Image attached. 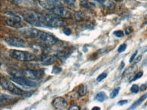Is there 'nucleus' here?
Returning <instances> with one entry per match:
<instances>
[{
  "label": "nucleus",
  "instance_id": "obj_16",
  "mask_svg": "<svg viewBox=\"0 0 147 110\" xmlns=\"http://www.w3.org/2000/svg\"><path fill=\"white\" fill-rule=\"evenodd\" d=\"M146 98H147V93H146V94H144V95H142V97H140V99H139L138 100L136 101L135 103H134L133 105H131V107H129L128 109H136V107H138V106L140 105V104L142 103V102L144 101L145 99H146Z\"/></svg>",
  "mask_w": 147,
  "mask_h": 110
},
{
  "label": "nucleus",
  "instance_id": "obj_9",
  "mask_svg": "<svg viewBox=\"0 0 147 110\" xmlns=\"http://www.w3.org/2000/svg\"><path fill=\"white\" fill-rule=\"evenodd\" d=\"M38 39H40L41 41L45 43H46L47 45H50L57 43L58 41V39H56L53 35L43 32V31H41Z\"/></svg>",
  "mask_w": 147,
  "mask_h": 110
},
{
  "label": "nucleus",
  "instance_id": "obj_41",
  "mask_svg": "<svg viewBox=\"0 0 147 110\" xmlns=\"http://www.w3.org/2000/svg\"><path fill=\"white\" fill-rule=\"evenodd\" d=\"M145 64H144V65H147V60L145 61Z\"/></svg>",
  "mask_w": 147,
  "mask_h": 110
},
{
  "label": "nucleus",
  "instance_id": "obj_39",
  "mask_svg": "<svg viewBox=\"0 0 147 110\" xmlns=\"http://www.w3.org/2000/svg\"><path fill=\"white\" fill-rule=\"evenodd\" d=\"M81 2H86V1H88V0H80Z\"/></svg>",
  "mask_w": 147,
  "mask_h": 110
},
{
  "label": "nucleus",
  "instance_id": "obj_29",
  "mask_svg": "<svg viewBox=\"0 0 147 110\" xmlns=\"http://www.w3.org/2000/svg\"><path fill=\"white\" fill-rule=\"evenodd\" d=\"M114 35H115L117 37H123L124 33L122 31H117L115 32H114Z\"/></svg>",
  "mask_w": 147,
  "mask_h": 110
},
{
  "label": "nucleus",
  "instance_id": "obj_8",
  "mask_svg": "<svg viewBox=\"0 0 147 110\" xmlns=\"http://www.w3.org/2000/svg\"><path fill=\"white\" fill-rule=\"evenodd\" d=\"M11 80L14 83H16L18 85L23 86V87H36L38 85V83L37 82L31 81V80H28L22 77H12Z\"/></svg>",
  "mask_w": 147,
  "mask_h": 110
},
{
  "label": "nucleus",
  "instance_id": "obj_33",
  "mask_svg": "<svg viewBox=\"0 0 147 110\" xmlns=\"http://www.w3.org/2000/svg\"><path fill=\"white\" fill-rule=\"evenodd\" d=\"M131 32H132V29H131V28H130V27H128L125 29L126 35H129Z\"/></svg>",
  "mask_w": 147,
  "mask_h": 110
},
{
  "label": "nucleus",
  "instance_id": "obj_4",
  "mask_svg": "<svg viewBox=\"0 0 147 110\" xmlns=\"http://www.w3.org/2000/svg\"><path fill=\"white\" fill-rule=\"evenodd\" d=\"M1 85L3 89H4L5 90H6L7 91H10V93H13V94L19 96L24 95L23 91H22V89L17 87L14 84H13L10 81H7V80L1 79Z\"/></svg>",
  "mask_w": 147,
  "mask_h": 110
},
{
  "label": "nucleus",
  "instance_id": "obj_36",
  "mask_svg": "<svg viewBox=\"0 0 147 110\" xmlns=\"http://www.w3.org/2000/svg\"><path fill=\"white\" fill-rule=\"evenodd\" d=\"M10 1L15 3H19L20 2V0H10Z\"/></svg>",
  "mask_w": 147,
  "mask_h": 110
},
{
  "label": "nucleus",
  "instance_id": "obj_19",
  "mask_svg": "<svg viewBox=\"0 0 147 110\" xmlns=\"http://www.w3.org/2000/svg\"><path fill=\"white\" fill-rule=\"evenodd\" d=\"M14 98L12 96L7 95H1V103H4V102H8L10 101L14 100Z\"/></svg>",
  "mask_w": 147,
  "mask_h": 110
},
{
  "label": "nucleus",
  "instance_id": "obj_31",
  "mask_svg": "<svg viewBox=\"0 0 147 110\" xmlns=\"http://www.w3.org/2000/svg\"><path fill=\"white\" fill-rule=\"evenodd\" d=\"M137 53H138V51H136L135 53H134L132 55H131V57H130V59H129V63H132L133 62L134 60V59H135L136 56V55H137Z\"/></svg>",
  "mask_w": 147,
  "mask_h": 110
},
{
  "label": "nucleus",
  "instance_id": "obj_21",
  "mask_svg": "<svg viewBox=\"0 0 147 110\" xmlns=\"http://www.w3.org/2000/svg\"><path fill=\"white\" fill-rule=\"evenodd\" d=\"M119 90H120V87H118V88H116L113 89V91H112L110 95V97L111 99H114L117 96V95L119 94Z\"/></svg>",
  "mask_w": 147,
  "mask_h": 110
},
{
  "label": "nucleus",
  "instance_id": "obj_11",
  "mask_svg": "<svg viewBox=\"0 0 147 110\" xmlns=\"http://www.w3.org/2000/svg\"><path fill=\"white\" fill-rule=\"evenodd\" d=\"M67 101L63 97H58L52 101V105L56 109H65L67 107Z\"/></svg>",
  "mask_w": 147,
  "mask_h": 110
},
{
  "label": "nucleus",
  "instance_id": "obj_18",
  "mask_svg": "<svg viewBox=\"0 0 147 110\" xmlns=\"http://www.w3.org/2000/svg\"><path fill=\"white\" fill-rule=\"evenodd\" d=\"M107 94L105 93V92H103V91H101V92H100L98 93V94L96 95L95 97V100L98 101V102H104L105 100L107 99Z\"/></svg>",
  "mask_w": 147,
  "mask_h": 110
},
{
  "label": "nucleus",
  "instance_id": "obj_38",
  "mask_svg": "<svg viewBox=\"0 0 147 110\" xmlns=\"http://www.w3.org/2000/svg\"><path fill=\"white\" fill-rule=\"evenodd\" d=\"M123 67H124V63L122 62V63H121V66H120V68H119V70H121V69L123 68Z\"/></svg>",
  "mask_w": 147,
  "mask_h": 110
},
{
  "label": "nucleus",
  "instance_id": "obj_24",
  "mask_svg": "<svg viewBox=\"0 0 147 110\" xmlns=\"http://www.w3.org/2000/svg\"><path fill=\"white\" fill-rule=\"evenodd\" d=\"M107 76V73H102L101 74H100V75L98 76V78H96V81L98 82H101L102 80L105 79V78H106Z\"/></svg>",
  "mask_w": 147,
  "mask_h": 110
},
{
  "label": "nucleus",
  "instance_id": "obj_25",
  "mask_svg": "<svg viewBox=\"0 0 147 110\" xmlns=\"http://www.w3.org/2000/svg\"><path fill=\"white\" fill-rule=\"evenodd\" d=\"M126 48H127V45L126 44H122L119 46V47L118 48V53H122V52L125 51Z\"/></svg>",
  "mask_w": 147,
  "mask_h": 110
},
{
  "label": "nucleus",
  "instance_id": "obj_32",
  "mask_svg": "<svg viewBox=\"0 0 147 110\" xmlns=\"http://www.w3.org/2000/svg\"><path fill=\"white\" fill-rule=\"evenodd\" d=\"M126 103H127V100H121V101H120L118 102L119 105H123Z\"/></svg>",
  "mask_w": 147,
  "mask_h": 110
},
{
  "label": "nucleus",
  "instance_id": "obj_12",
  "mask_svg": "<svg viewBox=\"0 0 147 110\" xmlns=\"http://www.w3.org/2000/svg\"><path fill=\"white\" fill-rule=\"evenodd\" d=\"M98 1L102 6L107 10H113L115 8V3L111 0H98Z\"/></svg>",
  "mask_w": 147,
  "mask_h": 110
},
{
  "label": "nucleus",
  "instance_id": "obj_35",
  "mask_svg": "<svg viewBox=\"0 0 147 110\" xmlns=\"http://www.w3.org/2000/svg\"><path fill=\"white\" fill-rule=\"evenodd\" d=\"M146 88H147L146 85H142L140 87V91H144L146 90Z\"/></svg>",
  "mask_w": 147,
  "mask_h": 110
},
{
  "label": "nucleus",
  "instance_id": "obj_14",
  "mask_svg": "<svg viewBox=\"0 0 147 110\" xmlns=\"http://www.w3.org/2000/svg\"><path fill=\"white\" fill-rule=\"evenodd\" d=\"M4 14L9 18V19L12 20L13 21L18 22H21V19H20V18L18 16V15L14 14V13L11 12H4Z\"/></svg>",
  "mask_w": 147,
  "mask_h": 110
},
{
  "label": "nucleus",
  "instance_id": "obj_7",
  "mask_svg": "<svg viewBox=\"0 0 147 110\" xmlns=\"http://www.w3.org/2000/svg\"><path fill=\"white\" fill-rule=\"evenodd\" d=\"M20 33L22 36L26 38L33 39L39 38L41 31L36 29H33V28H27V29H22L20 30Z\"/></svg>",
  "mask_w": 147,
  "mask_h": 110
},
{
  "label": "nucleus",
  "instance_id": "obj_23",
  "mask_svg": "<svg viewBox=\"0 0 147 110\" xmlns=\"http://www.w3.org/2000/svg\"><path fill=\"white\" fill-rule=\"evenodd\" d=\"M47 1H50V2L56 5H62L63 2V0H47Z\"/></svg>",
  "mask_w": 147,
  "mask_h": 110
},
{
  "label": "nucleus",
  "instance_id": "obj_34",
  "mask_svg": "<svg viewBox=\"0 0 147 110\" xmlns=\"http://www.w3.org/2000/svg\"><path fill=\"white\" fill-rule=\"evenodd\" d=\"M69 110H79V109H80V108L78 107V106H77V105H72V106H71L70 107H69Z\"/></svg>",
  "mask_w": 147,
  "mask_h": 110
},
{
  "label": "nucleus",
  "instance_id": "obj_27",
  "mask_svg": "<svg viewBox=\"0 0 147 110\" xmlns=\"http://www.w3.org/2000/svg\"><path fill=\"white\" fill-rule=\"evenodd\" d=\"M130 91L133 93H138L139 91V87L137 85H132V87H131Z\"/></svg>",
  "mask_w": 147,
  "mask_h": 110
},
{
  "label": "nucleus",
  "instance_id": "obj_3",
  "mask_svg": "<svg viewBox=\"0 0 147 110\" xmlns=\"http://www.w3.org/2000/svg\"><path fill=\"white\" fill-rule=\"evenodd\" d=\"M44 25L45 27H60L65 25V23L57 15L52 14H46L44 16Z\"/></svg>",
  "mask_w": 147,
  "mask_h": 110
},
{
  "label": "nucleus",
  "instance_id": "obj_1",
  "mask_svg": "<svg viewBox=\"0 0 147 110\" xmlns=\"http://www.w3.org/2000/svg\"><path fill=\"white\" fill-rule=\"evenodd\" d=\"M22 17L26 22H29L32 25L37 27H44V16L40 13L35 12L33 10H27L22 13Z\"/></svg>",
  "mask_w": 147,
  "mask_h": 110
},
{
  "label": "nucleus",
  "instance_id": "obj_28",
  "mask_svg": "<svg viewBox=\"0 0 147 110\" xmlns=\"http://www.w3.org/2000/svg\"><path fill=\"white\" fill-rule=\"evenodd\" d=\"M68 5L71 7H73L75 5V0H63Z\"/></svg>",
  "mask_w": 147,
  "mask_h": 110
},
{
  "label": "nucleus",
  "instance_id": "obj_6",
  "mask_svg": "<svg viewBox=\"0 0 147 110\" xmlns=\"http://www.w3.org/2000/svg\"><path fill=\"white\" fill-rule=\"evenodd\" d=\"M53 14L57 15L60 18H71L72 14L68 9L65 8L63 5H55L52 10L51 11Z\"/></svg>",
  "mask_w": 147,
  "mask_h": 110
},
{
  "label": "nucleus",
  "instance_id": "obj_22",
  "mask_svg": "<svg viewBox=\"0 0 147 110\" xmlns=\"http://www.w3.org/2000/svg\"><path fill=\"white\" fill-rule=\"evenodd\" d=\"M62 72V68H60V67L54 66L53 67V68H52V74H59L60 72Z\"/></svg>",
  "mask_w": 147,
  "mask_h": 110
},
{
  "label": "nucleus",
  "instance_id": "obj_13",
  "mask_svg": "<svg viewBox=\"0 0 147 110\" xmlns=\"http://www.w3.org/2000/svg\"><path fill=\"white\" fill-rule=\"evenodd\" d=\"M56 59V57H54V55H48L41 57L40 61L43 65H51L55 62Z\"/></svg>",
  "mask_w": 147,
  "mask_h": 110
},
{
  "label": "nucleus",
  "instance_id": "obj_26",
  "mask_svg": "<svg viewBox=\"0 0 147 110\" xmlns=\"http://www.w3.org/2000/svg\"><path fill=\"white\" fill-rule=\"evenodd\" d=\"M142 75H143V72H142V71L138 72V73L134 76V77L133 78V79L131 80V81H136V80L139 79V78H140L141 77H142Z\"/></svg>",
  "mask_w": 147,
  "mask_h": 110
},
{
  "label": "nucleus",
  "instance_id": "obj_30",
  "mask_svg": "<svg viewBox=\"0 0 147 110\" xmlns=\"http://www.w3.org/2000/svg\"><path fill=\"white\" fill-rule=\"evenodd\" d=\"M64 33H65L66 35H68V36H69V35H70L71 34V30L69 29V28H66V29H64Z\"/></svg>",
  "mask_w": 147,
  "mask_h": 110
},
{
  "label": "nucleus",
  "instance_id": "obj_15",
  "mask_svg": "<svg viewBox=\"0 0 147 110\" xmlns=\"http://www.w3.org/2000/svg\"><path fill=\"white\" fill-rule=\"evenodd\" d=\"M6 25L10 27L15 28V29H19V28L22 27V25L21 24V22H15V21H13V20H10V19L7 20L6 21Z\"/></svg>",
  "mask_w": 147,
  "mask_h": 110
},
{
  "label": "nucleus",
  "instance_id": "obj_5",
  "mask_svg": "<svg viewBox=\"0 0 147 110\" xmlns=\"http://www.w3.org/2000/svg\"><path fill=\"white\" fill-rule=\"evenodd\" d=\"M5 41L7 45L16 47H29L28 43L23 39L16 37H9L5 39Z\"/></svg>",
  "mask_w": 147,
  "mask_h": 110
},
{
  "label": "nucleus",
  "instance_id": "obj_20",
  "mask_svg": "<svg viewBox=\"0 0 147 110\" xmlns=\"http://www.w3.org/2000/svg\"><path fill=\"white\" fill-rule=\"evenodd\" d=\"M78 93L79 95H80V96H84L86 95V87L84 85H82L81 87H80V89H79L78 90Z\"/></svg>",
  "mask_w": 147,
  "mask_h": 110
},
{
  "label": "nucleus",
  "instance_id": "obj_2",
  "mask_svg": "<svg viewBox=\"0 0 147 110\" xmlns=\"http://www.w3.org/2000/svg\"><path fill=\"white\" fill-rule=\"evenodd\" d=\"M8 55L12 58L21 61H31L35 60L37 58L33 53L16 49L9 50Z\"/></svg>",
  "mask_w": 147,
  "mask_h": 110
},
{
  "label": "nucleus",
  "instance_id": "obj_40",
  "mask_svg": "<svg viewBox=\"0 0 147 110\" xmlns=\"http://www.w3.org/2000/svg\"><path fill=\"white\" fill-rule=\"evenodd\" d=\"M115 1H121L122 0H115Z\"/></svg>",
  "mask_w": 147,
  "mask_h": 110
},
{
  "label": "nucleus",
  "instance_id": "obj_10",
  "mask_svg": "<svg viewBox=\"0 0 147 110\" xmlns=\"http://www.w3.org/2000/svg\"><path fill=\"white\" fill-rule=\"evenodd\" d=\"M25 77L29 78L32 80H38L43 75V72L41 70H24L23 72Z\"/></svg>",
  "mask_w": 147,
  "mask_h": 110
},
{
  "label": "nucleus",
  "instance_id": "obj_17",
  "mask_svg": "<svg viewBox=\"0 0 147 110\" xmlns=\"http://www.w3.org/2000/svg\"><path fill=\"white\" fill-rule=\"evenodd\" d=\"M8 73L10 74L12 77H22V76H24L23 73L20 72L18 70H17L16 69L14 68H9Z\"/></svg>",
  "mask_w": 147,
  "mask_h": 110
},
{
  "label": "nucleus",
  "instance_id": "obj_37",
  "mask_svg": "<svg viewBox=\"0 0 147 110\" xmlns=\"http://www.w3.org/2000/svg\"><path fill=\"white\" fill-rule=\"evenodd\" d=\"M92 110H100V108L98 107H94L92 108Z\"/></svg>",
  "mask_w": 147,
  "mask_h": 110
}]
</instances>
